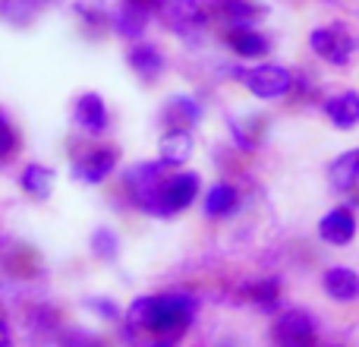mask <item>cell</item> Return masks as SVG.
<instances>
[{"instance_id":"6da1fadb","label":"cell","mask_w":359,"mask_h":347,"mask_svg":"<svg viewBox=\"0 0 359 347\" xmlns=\"http://www.w3.org/2000/svg\"><path fill=\"white\" fill-rule=\"evenodd\" d=\"M196 319V300L189 294H164V297H139L126 310V322L149 329L155 335H183Z\"/></svg>"},{"instance_id":"7a4b0ae2","label":"cell","mask_w":359,"mask_h":347,"mask_svg":"<svg viewBox=\"0 0 359 347\" xmlns=\"http://www.w3.org/2000/svg\"><path fill=\"white\" fill-rule=\"evenodd\" d=\"M233 79L246 89L249 95H255L259 101H280L293 95V82L297 73L284 63H271V60H255L252 67H240L233 70Z\"/></svg>"},{"instance_id":"3957f363","label":"cell","mask_w":359,"mask_h":347,"mask_svg":"<svg viewBox=\"0 0 359 347\" xmlns=\"http://www.w3.org/2000/svg\"><path fill=\"white\" fill-rule=\"evenodd\" d=\"M309 51L328 67H350L359 54V32L347 22H325L309 32Z\"/></svg>"},{"instance_id":"277c9868","label":"cell","mask_w":359,"mask_h":347,"mask_svg":"<svg viewBox=\"0 0 359 347\" xmlns=\"http://www.w3.org/2000/svg\"><path fill=\"white\" fill-rule=\"evenodd\" d=\"M198 192H202V180H198V174H192V171L168 174L164 183H161V190H158L151 215L155 218H174V215L186 211L192 202H196Z\"/></svg>"},{"instance_id":"5b68a950","label":"cell","mask_w":359,"mask_h":347,"mask_svg":"<svg viewBox=\"0 0 359 347\" xmlns=\"http://www.w3.org/2000/svg\"><path fill=\"white\" fill-rule=\"evenodd\" d=\"M164 177H168V168H164L161 162H139V164H133V168L123 174V183H126V192H130V202L136 205L139 211L151 215Z\"/></svg>"},{"instance_id":"8992f818","label":"cell","mask_w":359,"mask_h":347,"mask_svg":"<svg viewBox=\"0 0 359 347\" xmlns=\"http://www.w3.org/2000/svg\"><path fill=\"white\" fill-rule=\"evenodd\" d=\"M117 164H120L117 145H88V149L73 162V177L79 180V183L98 186L117 171Z\"/></svg>"},{"instance_id":"52a82bcc","label":"cell","mask_w":359,"mask_h":347,"mask_svg":"<svg viewBox=\"0 0 359 347\" xmlns=\"http://www.w3.org/2000/svg\"><path fill=\"white\" fill-rule=\"evenodd\" d=\"M278 347H318V325L309 310H287L274 325Z\"/></svg>"},{"instance_id":"ba28073f","label":"cell","mask_w":359,"mask_h":347,"mask_svg":"<svg viewBox=\"0 0 359 347\" xmlns=\"http://www.w3.org/2000/svg\"><path fill=\"white\" fill-rule=\"evenodd\" d=\"M73 126L86 136L98 139L111 130V111H107L104 98L98 92H82L73 101Z\"/></svg>"},{"instance_id":"9c48e42d","label":"cell","mask_w":359,"mask_h":347,"mask_svg":"<svg viewBox=\"0 0 359 347\" xmlns=\"http://www.w3.org/2000/svg\"><path fill=\"white\" fill-rule=\"evenodd\" d=\"M224 44L230 54H236L240 60H265L271 54V38L259 29V25H230L224 29Z\"/></svg>"},{"instance_id":"30bf717a","label":"cell","mask_w":359,"mask_h":347,"mask_svg":"<svg viewBox=\"0 0 359 347\" xmlns=\"http://www.w3.org/2000/svg\"><path fill=\"white\" fill-rule=\"evenodd\" d=\"M164 22L174 32H196L211 19V6H205V0H164L161 6Z\"/></svg>"},{"instance_id":"8fae6325","label":"cell","mask_w":359,"mask_h":347,"mask_svg":"<svg viewBox=\"0 0 359 347\" xmlns=\"http://www.w3.org/2000/svg\"><path fill=\"white\" fill-rule=\"evenodd\" d=\"M126 63L142 82H158L164 76V70H168L164 51L151 41H133L130 51H126Z\"/></svg>"},{"instance_id":"7c38bea8","label":"cell","mask_w":359,"mask_h":347,"mask_svg":"<svg viewBox=\"0 0 359 347\" xmlns=\"http://www.w3.org/2000/svg\"><path fill=\"white\" fill-rule=\"evenodd\" d=\"M192 152H196V139H192L189 126H168L158 139V162L164 168L180 171L192 158Z\"/></svg>"},{"instance_id":"4fadbf2b","label":"cell","mask_w":359,"mask_h":347,"mask_svg":"<svg viewBox=\"0 0 359 347\" xmlns=\"http://www.w3.org/2000/svg\"><path fill=\"white\" fill-rule=\"evenodd\" d=\"M325 117L331 120V126L341 133H350L359 126V92L356 89H344V92H334L322 101Z\"/></svg>"},{"instance_id":"5bb4252c","label":"cell","mask_w":359,"mask_h":347,"mask_svg":"<svg viewBox=\"0 0 359 347\" xmlns=\"http://www.w3.org/2000/svg\"><path fill=\"white\" fill-rule=\"evenodd\" d=\"M318 237L331 247H347L356 237V215L347 205H337V209L325 211L322 221H318Z\"/></svg>"},{"instance_id":"9a60e30c","label":"cell","mask_w":359,"mask_h":347,"mask_svg":"<svg viewBox=\"0 0 359 347\" xmlns=\"http://www.w3.org/2000/svg\"><path fill=\"white\" fill-rule=\"evenodd\" d=\"M149 22H151V13H145L142 6L130 4V0H120L114 16H111V29L130 44L142 41V35L149 32Z\"/></svg>"},{"instance_id":"2e32d148","label":"cell","mask_w":359,"mask_h":347,"mask_svg":"<svg viewBox=\"0 0 359 347\" xmlns=\"http://www.w3.org/2000/svg\"><path fill=\"white\" fill-rule=\"evenodd\" d=\"M322 287H325V294H328L331 300H337V303H353V300H359V275L353 272V268H347V266L325 268Z\"/></svg>"},{"instance_id":"e0dca14e","label":"cell","mask_w":359,"mask_h":347,"mask_svg":"<svg viewBox=\"0 0 359 347\" xmlns=\"http://www.w3.org/2000/svg\"><path fill=\"white\" fill-rule=\"evenodd\" d=\"M202 209L208 218H230L236 209H240V190H236L233 183H227V180H217V183H211L208 190H205V199H202Z\"/></svg>"},{"instance_id":"ac0fdd59","label":"cell","mask_w":359,"mask_h":347,"mask_svg":"<svg viewBox=\"0 0 359 347\" xmlns=\"http://www.w3.org/2000/svg\"><path fill=\"white\" fill-rule=\"evenodd\" d=\"M211 16L217 22H224V29H230V25H255V19L262 16V6L255 0H215Z\"/></svg>"},{"instance_id":"d6986e66","label":"cell","mask_w":359,"mask_h":347,"mask_svg":"<svg viewBox=\"0 0 359 347\" xmlns=\"http://www.w3.org/2000/svg\"><path fill=\"white\" fill-rule=\"evenodd\" d=\"M19 186H22V192L32 196L35 202H44V199L50 196V190H54V171L38 164V162H32L22 168V174H19Z\"/></svg>"},{"instance_id":"ffe728a7","label":"cell","mask_w":359,"mask_h":347,"mask_svg":"<svg viewBox=\"0 0 359 347\" xmlns=\"http://www.w3.org/2000/svg\"><path fill=\"white\" fill-rule=\"evenodd\" d=\"M328 177L337 192L353 190L359 183V149H350V152H344V155H337L328 168Z\"/></svg>"},{"instance_id":"44dd1931","label":"cell","mask_w":359,"mask_h":347,"mask_svg":"<svg viewBox=\"0 0 359 347\" xmlns=\"http://www.w3.org/2000/svg\"><path fill=\"white\" fill-rule=\"evenodd\" d=\"M76 16H79V25L88 38L104 35L107 25H111L107 6L101 4V0H79V4H76Z\"/></svg>"},{"instance_id":"7402d4cb","label":"cell","mask_w":359,"mask_h":347,"mask_svg":"<svg viewBox=\"0 0 359 347\" xmlns=\"http://www.w3.org/2000/svg\"><path fill=\"white\" fill-rule=\"evenodd\" d=\"M202 114H205L202 101L192 98V95H170L168 107H164V117H168L174 126H192V124H198V120H202Z\"/></svg>"},{"instance_id":"603a6c76","label":"cell","mask_w":359,"mask_h":347,"mask_svg":"<svg viewBox=\"0 0 359 347\" xmlns=\"http://www.w3.org/2000/svg\"><path fill=\"white\" fill-rule=\"evenodd\" d=\"M88 249H92L95 259L114 262L120 256V237L114 228H95L92 237H88Z\"/></svg>"},{"instance_id":"cb8c5ba5","label":"cell","mask_w":359,"mask_h":347,"mask_svg":"<svg viewBox=\"0 0 359 347\" xmlns=\"http://www.w3.org/2000/svg\"><path fill=\"white\" fill-rule=\"evenodd\" d=\"M246 297L252 300V303H259L265 313H274V310H278V300H280V284L274 278L255 281V284L246 287Z\"/></svg>"},{"instance_id":"d4e9b609","label":"cell","mask_w":359,"mask_h":347,"mask_svg":"<svg viewBox=\"0 0 359 347\" xmlns=\"http://www.w3.org/2000/svg\"><path fill=\"white\" fill-rule=\"evenodd\" d=\"M38 10H41V6H38L35 0H0V16L13 25H25Z\"/></svg>"},{"instance_id":"484cf974","label":"cell","mask_w":359,"mask_h":347,"mask_svg":"<svg viewBox=\"0 0 359 347\" xmlns=\"http://www.w3.org/2000/svg\"><path fill=\"white\" fill-rule=\"evenodd\" d=\"M19 145H22L19 143V130L10 124V117L0 111V164L10 162V158H16Z\"/></svg>"},{"instance_id":"4316f807","label":"cell","mask_w":359,"mask_h":347,"mask_svg":"<svg viewBox=\"0 0 359 347\" xmlns=\"http://www.w3.org/2000/svg\"><path fill=\"white\" fill-rule=\"evenodd\" d=\"M86 306L101 319H120V306L114 303V300H107V297H88Z\"/></svg>"},{"instance_id":"83f0119b","label":"cell","mask_w":359,"mask_h":347,"mask_svg":"<svg viewBox=\"0 0 359 347\" xmlns=\"http://www.w3.org/2000/svg\"><path fill=\"white\" fill-rule=\"evenodd\" d=\"M130 4H136V6H142L145 13H151V16H155V13H161V6H164V0H130Z\"/></svg>"},{"instance_id":"f1b7e54d","label":"cell","mask_w":359,"mask_h":347,"mask_svg":"<svg viewBox=\"0 0 359 347\" xmlns=\"http://www.w3.org/2000/svg\"><path fill=\"white\" fill-rule=\"evenodd\" d=\"M69 347H98V341H92V338H82V335H79V341L69 344Z\"/></svg>"},{"instance_id":"f546056e","label":"cell","mask_w":359,"mask_h":347,"mask_svg":"<svg viewBox=\"0 0 359 347\" xmlns=\"http://www.w3.org/2000/svg\"><path fill=\"white\" fill-rule=\"evenodd\" d=\"M6 332H10V325H6V316H4V313H0V338H4Z\"/></svg>"},{"instance_id":"4dcf8cb0","label":"cell","mask_w":359,"mask_h":347,"mask_svg":"<svg viewBox=\"0 0 359 347\" xmlns=\"http://www.w3.org/2000/svg\"><path fill=\"white\" fill-rule=\"evenodd\" d=\"M35 4H38V6H48V4H50V0H35Z\"/></svg>"},{"instance_id":"1f68e13d","label":"cell","mask_w":359,"mask_h":347,"mask_svg":"<svg viewBox=\"0 0 359 347\" xmlns=\"http://www.w3.org/2000/svg\"><path fill=\"white\" fill-rule=\"evenodd\" d=\"M149 347H170L168 341H161V344H149Z\"/></svg>"},{"instance_id":"d6a6232c","label":"cell","mask_w":359,"mask_h":347,"mask_svg":"<svg viewBox=\"0 0 359 347\" xmlns=\"http://www.w3.org/2000/svg\"><path fill=\"white\" fill-rule=\"evenodd\" d=\"M0 347H10V344H6V341H0Z\"/></svg>"}]
</instances>
